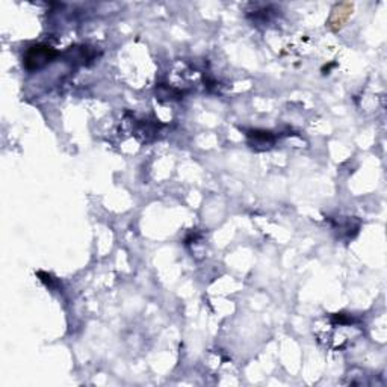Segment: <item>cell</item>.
<instances>
[{
  "instance_id": "1",
  "label": "cell",
  "mask_w": 387,
  "mask_h": 387,
  "mask_svg": "<svg viewBox=\"0 0 387 387\" xmlns=\"http://www.w3.org/2000/svg\"><path fill=\"white\" fill-rule=\"evenodd\" d=\"M56 56L58 52L53 50L50 45L45 44L33 45L25 55V67L29 72H35V70H40L47 64H50Z\"/></svg>"
}]
</instances>
